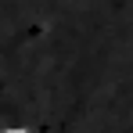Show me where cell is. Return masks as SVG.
Returning <instances> with one entry per match:
<instances>
[{"mask_svg": "<svg viewBox=\"0 0 133 133\" xmlns=\"http://www.w3.org/2000/svg\"><path fill=\"white\" fill-rule=\"evenodd\" d=\"M0 133H29V130H22V126H11V130H0Z\"/></svg>", "mask_w": 133, "mask_h": 133, "instance_id": "cell-1", "label": "cell"}]
</instances>
